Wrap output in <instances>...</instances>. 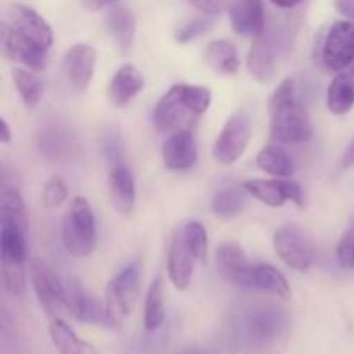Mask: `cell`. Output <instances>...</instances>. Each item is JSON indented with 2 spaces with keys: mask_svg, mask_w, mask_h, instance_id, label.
<instances>
[{
  "mask_svg": "<svg viewBox=\"0 0 354 354\" xmlns=\"http://www.w3.org/2000/svg\"><path fill=\"white\" fill-rule=\"evenodd\" d=\"M95 48L86 44L73 45L66 52L64 61H62V71H64V78L73 92L82 93L88 88L93 71H95Z\"/></svg>",
  "mask_w": 354,
  "mask_h": 354,
  "instance_id": "16",
  "label": "cell"
},
{
  "mask_svg": "<svg viewBox=\"0 0 354 354\" xmlns=\"http://www.w3.org/2000/svg\"><path fill=\"white\" fill-rule=\"evenodd\" d=\"M228 16L232 30L241 37H258L266 26L263 0H232Z\"/></svg>",
  "mask_w": 354,
  "mask_h": 354,
  "instance_id": "19",
  "label": "cell"
},
{
  "mask_svg": "<svg viewBox=\"0 0 354 354\" xmlns=\"http://www.w3.org/2000/svg\"><path fill=\"white\" fill-rule=\"evenodd\" d=\"M166 310H165V287L162 279H156L151 283L145 296L144 303V327L145 330L154 332L165 324Z\"/></svg>",
  "mask_w": 354,
  "mask_h": 354,
  "instance_id": "30",
  "label": "cell"
},
{
  "mask_svg": "<svg viewBox=\"0 0 354 354\" xmlns=\"http://www.w3.org/2000/svg\"><path fill=\"white\" fill-rule=\"evenodd\" d=\"M322 61L328 71L342 73L354 64V23L337 21L330 26L322 47Z\"/></svg>",
  "mask_w": 354,
  "mask_h": 354,
  "instance_id": "11",
  "label": "cell"
},
{
  "mask_svg": "<svg viewBox=\"0 0 354 354\" xmlns=\"http://www.w3.org/2000/svg\"><path fill=\"white\" fill-rule=\"evenodd\" d=\"M0 221L16 223L24 232L30 228L23 197L17 192L16 187H9L6 182L2 183V190H0Z\"/></svg>",
  "mask_w": 354,
  "mask_h": 354,
  "instance_id": "29",
  "label": "cell"
},
{
  "mask_svg": "<svg viewBox=\"0 0 354 354\" xmlns=\"http://www.w3.org/2000/svg\"><path fill=\"white\" fill-rule=\"evenodd\" d=\"M327 107L332 114L349 113L354 107V73L342 71L332 80L327 90Z\"/></svg>",
  "mask_w": 354,
  "mask_h": 354,
  "instance_id": "26",
  "label": "cell"
},
{
  "mask_svg": "<svg viewBox=\"0 0 354 354\" xmlns=\"http://www.w3.org/2000/svg\"><path fill=\"white\" fill-rule=\"evenodd\" d=\"M82 2L88 10H100L106 9V7L114 6V3H118L120 0H82Z\"/></svg>",
  "mask_w": 354,
  "mask_h": 354,
  "instance_id": "39",
  "label": "cell"
},
{
  "mask_svg": "<svg viewBox=\"0 0 354 354\" xmlns=\"http://www.w3.org/2000/svg\"><path fill=\"white\" fill-rule=\"evenodd\" d=\"M162 162L166 168L173 171H183L197 162V144L192 131L183 128V130L175 131L165 140L161 149Z\"/></svg>",
  "mask_w": 354,
  "mask_h": 354,
  "instance_id": "18",
  "label": "cell"
},
{
  "mask_svg": "<svg viewBox=\"0 0 354 354\" xmlns=\"http://www.w3.org/2000/svg\"><path fill=\"white\" fill-rule=\"evenodd\" d=\"M144 75L135 66L124 64L111 78L107 85V97L113 106H127L133 97H137L144 90Z\"/></svg>",
  "mask_w": 354,
  "mask_h": 354,
  "instance_id": "21",
  "label": "cell"
},
{
  "mask_svg": "<svg viewBox=\"0 0 354 354\" xmlns=\"http://www.w3.org/2000/svg\"><path fill=\"white\" fill-rule=\"evenodd\" d=\"M334 6L337 12H341L342 16L354 23V0H335Z\"/></svg>",
  "mask_w": 354,
  "mask_h": 354,
  "instance_id": "38",
  "label": "cell"
},
{
  "mask_svg": "<svg viewBox=\"0 0 354 354\" xmlns=\"http://www.w3.org/2000/svg\"><path fill=\"white\" fill-rule=\"evenodd\" d=\"M251 120L248 114L244 111L232 114L214 142V159L221 165H232L239 161L251 142Z\"/></svg>",
  "mask_w": 354,
  "mask_h": 354,
  "instance_id": "9",
  "label": "cell"
},
{
  "mask_svg": "<svg viewBox=\"0 0 354 354\" xmlns=\"http://www.w3.org/2000/svg\"><path fill=\"white\" fill-rule=\"evenodd\" d=\"M196 9L203 10L204 14H209V16H214V14H220L221 10H225L227 7H230L232 0H189Z\"/></svg>",
  "mask_w": 354,
  "mask_h": 354,
  "instance_id": "37",
  "label": "cell"
},
{
  "mask_svg": "<svg viewBox=\"0 0 354 354\" xmlns=\"http://www.w3.org/2000/svg\"><path fill=\"white\" fill-rule=\"evenodd\" d=\"M12 82L28 109H35L44 95V82L31 69L14 68Z\"/></svg>",
  "mask_w": 354,
  "mask_h": 354,
  "instance_id": "32",
  "label": "cell"
},
{
  "mask_svg": "<svg viewBox=\"0 0 354 354\" xmlns=\"http://www.w3.org/2000/svg\"><path fill=\"white\" fill-rule=\"evenodd\" d=\"M30 280L33 286L35 296L44 308L45 313L50 318H61V315L68 313V294L66 283L61 282L54 270L44 259L35 258L30 261Z\"/></svg>",
  "mask_w": 354,
  "mask_h": 354,
  "instance_id": "5",
  "label": "cell"
},
{
  "mask_svg": "<svg viewBox=\"0 0 354 354\" xmlns=\"http://www.w3.org/2000/svg\"><path fill=\"white\" fill-rule=\"evenodd\" d=\"M37 149L44 158L55 162H69L78 158L80 142L68 124H48L37 135Z\"/></svg>",
  "mask_w": 354,
  "mask_h": 354,
  "instance_id": "13",
  "label": "cell"
},
{
  "mask_svg": "<svg viewBox=\"0 0 354 354\" xmlns=\"http://www.w3.org/2000/svg\"><path fill=\"white\" fill-rule=\"evenodd\" d=\"M62 244L76 258L92 254L95 248V216L85 197H75L62 220Z\"/></svg>",
  "mask_w": 354,
  "mask_h": 354,
  "instance_id": "4",
  "label": "cell"
},
{
  "mask_svg": "<svg viewBox=\"0 0 354 354\" xmlns=\"http://www.w3.org/2000/svg\"><path fill=\"white\" fill-rule=\"evenodd\" d=\"M68 185L57 176H52L44 187V203L47 207H57L68 199Z\"/></svg>",
  "mask_w": 354,
  "mask_h": 354,
  "instance_id": "36",
  "label": "cell"
},
{
  "mask_svg": "<svg viewBox=\"0 0 354 354\" xmlns=\"http://www.w3.org/2000/svg\"><path fill=\"white\" fill-rule=\"evenodd\" d=\"M106 28L118 47L123 52H130L135 41V17L131 10L118 3L111 6L106 12Z\"/></svg>",
  "mask_w": 354,
  "mask_h": 354,
  "instance_id": "23",
  "label": "cell"
},
{
  "mask_svg": "<svg viewBox=\"0 0 354 354\" xmlns=\"http://www.w3.org/2000/svg\"><path fill=\"white\" fill-rule=\"evenodd\" d=\"M182 234L185 237V241L189 242L190 248H192L196 258L199 261H203L207 252V235L203 225L197 223V221H190V223H187L182 228Z\"/></svg>",
  "mask_w": 354,
  "mask_h": 354,
  "instance_id": "33",
  "label": "cell"
},
{
  "mask_svg": "<svg viewBox=\"0 0 354 354\" xmlns=\"http://www.w3.org/2000/svg\"><path fill=\"white\" fill-rule=\"evenodd\" d=\"M66 294H68V308L69 315L83 324L99 325L104 328H113L118 330L120 325L111 315L106 303H100L99 299L92 296L86 289H83L78 280H68L66 282Z\"/></svg>",
  "mask_w": 354,
  "mask_h": 354,
  "instance_id": "10",
  "label": "cell"
},
{
  "mask_svg": "<svg viewBox=\"0 0 354 354\" xmlns=\"http://www.w3.org/2000/svg\"><path fill=\"white\" fill-rule=\"evenodd\" d=\"M142 265L138 261L131 263L121 270L106 287V304L118 325L121 327L124 318L131 313L140 294Z\"/></svg>",
  "mask_w": 354,
  "mask_h": 354,
  "instance_id": "6",
  "label": "cell"
},
{
  "mask_svg": "<svg viewBox=\"0 0 354 354\" xmlns=\"http://www.w3.org/2000/svg\"><path fill=\"white\" fill-rule=\"evenodd\" d=\"M245 194L248 192H245L244 187H225L213 197L211 209L216 216L223 218V220L235 218L245 207Z\"/></svg>",
  "mask_w": 354,
  "mask_h": 354,
  "instance_id": "31",
  "label": "cell"
},
{
  "mask_svg": "<svg viewBox=\"0 0 354 354\" xmlns=\"http://www.w3.org/2000/svg\"><path fill=\"white\" fill-rule=\"evenodd\" d=\"M337 263L344 270H354V220L337 244Z\"/></svg>",
  "mask_w": 354,
  "mask_h": 354,
  "instance_id": "35",
  "label": "cell"
},
{
  "mask_svg": "<svg viewBox=\"0 0 354 354\" xmlns=\"http://www.w3.org/2000/svg\"><path fill=\"white\" fill-rule=\"evenodd\" d=\"M251 290L272 294V296L282 297V299H287L290 296V287L286 277L270 265H254Z\"/></svg>",
  "mask_w": 354,
  "mask_h": 354,
  "instance_id": "27",
  "label": "cell"
},
{
  "mask_svg": "<svg viewBox=\"0 0 354 354\" xmlns=\"http://www.w3.org/2000/svg\"><path fill=\"white\" fill-rule=\"evenodd\" d=\"M273 248L279 258L296 272H308L313 265V242L296 225H283L273 235Z\"/></svg>",
  "mask_w": 354,
  "mask_h": 354,
  "instance_id": "8",
  "label": "cell"
},
{
  "mask_svg": "<svg viewBox=\"0 0 354 354\" xmlns=\"http://www.w3.org/2000/svg\"><path fill=\"white\" fill-rule=\"evenodd\" d=\"M196 261H199V259L196 258L192 248L180 230L173 237L168 252V275L173 286L178 290H185L190 286Z\"/></svg>",
  "mask_w": 354,
  "mask_h": 354,
  "instance_id": "20",
  "label": "cell"
},
{
  "mask_svg": "<svg viewBox=\"0 0 354 354\" xmlns=\"http://www.w3.org/2000/svg\"><path fill=\"white\" fill-rule=\"evenodd\" d=\"M273 6L280 7V9H294V7L299 6L303 0H270Z\"/></svg>",
  "mask_w": 354,
  "mask_h": 354,
  "instance_id": "41",
  "label": "cell"
},
{
  "mask_svg": "<svg viewBox=\"0 0 354 354\" xmlns=\"http://www.w3.org/2000/svg\"><path fill=\"white\" fill-rule=\"evenodd\" d=\"M0 128H2V133H0V142L2 144H9L10 142V130H9V124H7V121L0 120Z\"/></svg>",
  "mask_w": 354,
  "mask_h": 354,
  "instance_id": "42",
  "label": "cell"
},
{
  "mask_svg": "<svg viewBox=\"0 0 354 354\" xmlns=\"http://www.w3.org/2000/svg\"><path fill=\"white\" fill-rule=\"evenodd\" d=\"M216 266L227 282L242 290H251L254 263L249 261L244 249L235 242H223L216 249Z\"/></svg>",
  "mask_w": 354,
  "mask_h": 354,
  "instance_id": "15",
  "label": "cell"
},
{
  "mask_svg": "<svg viewBox=\"0 0 354 354\" xmlns=\"http://www.w3.org/2000/svg\"><path fill=\"white\" fill-rule=\"evenodd\" d=\"M289 318L275 306H254L242 317V334L251 344L268 346L287 330Z\"/></svg>",
  "mask_w": 354,
  "mask_h": 354,
  "instance_id": "7",
  "label": "cell"
},
{
  "mask_svg": "<svg viewBox=\"0 0 354 354\" xmlns=\"http://www.w3.org/2000/svg\"><path fill=\"white\" fill-rule=\"evenodd\" d=\"M180 354H209V353L204 351V349H199V348H189V349H185V351H182Z\"/></svg>",
  "mask_w": 354,
  "mask_h": 354,
  "instance_id": "43",
  "label": "cell"
},
{
  "mask_svg": "<svg viewBox=\"0 0 354 354\" xmlns=\"http://www.w3.org/2000/svg\"><path fill=\"white\" fill-rule=\"evenodd\" d=\"M211 106V90L201 85H173L156 104L152 121L165 133L183 130L192 118L206 113Z\"/></svg>",
  "mask_w": 354,
  "mask_h": 354,
  "instance_id": "2",
  "label": "cell"
},
{
  "mask_svg": "<svg viewBox=\"0 0 354 354\" xmlns=\"http://www.w3.org/2000/svg\"><path fill=\"white\" fill-rule=\"evenodd\" d=\"M204 62L220 76H234L239 71V54L230 40H213L204 50Z\"/></svg>",
  "mask_w": 354,
  "mask_h": 354,
  "instance_id": "25",
  "label": "cell"
},
{
  "mask_svg": "<svg viewBox=\"0 0 354 354\" xmlns=\"http://www.w3.org/2000/svg\"><path fill=\"white\" fill-rule=\"evenodd\" d=\"M48 335L59 354H100L95 346L80 339L62 318H52Z\"/></svg>",
  "mask_w": 354,
  "mask_h": 354,
  "instance_id": "24",
  "label": "cell"
},
{
  "mask_svg": "<svg viewBox=\"0 0 354 354\" xmlns=\"http://www.w3.org/2000/svg\"><path fill=\"white\" fill-rule=\"evenodd\" d=\"M2 48L10 61L19 62L35 73L41 71L47 64V48L14 30L7 23H2Z\"/></svg>",
  "mask_w": 354,
  "mask_h": 354,
  "instance_id": "14",
  "label": "cell"
},
{
  "mask_svg": "<svg viewBox=\"0 0 354 354\" xmlns=\"http://www.w3.org/2000/svg\"><path fill=\"white\" fill-rule=\"evenodd\" d=\"M294 37V23L279 19L266 23L265 30L254 37L248 55V69L259 83H270L277 76L280 55L287 50Z\"/></svg>",
  "mask_w": 354,
  "mask_h": 354,
  "instance_id": "3",
  "label": "cell"
},
{
  "mask_svg": "<svg viewBox=\"0 0 354 354\" xmlns=\"http://www.w3.org/2000/svg\"><path fill=\"white\" fill-rule=\"evenodd\" d=\"M272 123L270 135L282 144H301L313 137V124L306 107L296 99V82L287 78L277 86L268 100Z\"/></svg>",
  "mask_w": 354,
  "mask_h": 354,
  "instance_id": "1",
  "label": "cell"
},
{
  "mask_svg": "<svg viewBox=\"0 0 354 354\" xmlns=\"http://www.w3.org/2000/svg\"><path fill=\"white\" fill-rule=\"evenodd\" d=\"M3 23L12 26L14 30H17L19 33L26 35L28 38L37 41L38 45H41V47L47 48V50L52 47L54 33H52L50 24H48L37 10L31 9V7L23 6V3H12V6H9V9H7Z\"/></svg>",
  "mask_w": 354,
  "mask_h": 354,
  "instance_id": "17",
  "label": "cell"
},
{
  "mask_svg": "<svg viewBox=\"0 0 354 354\" xmlns=\"http://www.w3.org/2000/svg\"><path fill=\"white\" fill-rule=\"evenodd\" d=\"M256 165L275 178H290L294 175V162L290 156L279 145H266L256 158Z\"/></svg>",
  "mask_w": 354,
  "mask_h": 354,
  "instance_id": "28",
  "label": "cell"
},
{
  "mask_svg": "<svg viewBox=\"0 0 354 354\" xmlns=\"http://www.w3.org/2000/svg\"><path fill=\"white\" fill-rule=\"evenodd\" d=\"M109 194L114 207L121 214H130L135 207V178L124 165H114L109 173Z\"/></svg>",
  "mask_w": 354,
  "mask_h": 354,
  "instance_id": "22",
  "label": "cell"
},
{
  "mask_svg": "<svg viewBox=\"0 0 354 354\" xmlns=\"http://www.w3.org/2000/svg\"><path fill=\"white\" fill-rule=\"evenodd\" d=\"M348 71H351V73H354V64L351 66V69H348Z\"/></svg>",
  "mask_w": 354,
  "mask_h": 354,
  "instance_id": "44",
  "label": "cell"
},
{
  "mask_svg": "<svg viewBox=\"0 0 354 354\" xmlns=\"http://www.w3.org/2000/svg\"><path fill=\"white\" fill-rule=\"evenodd\" d=\"M211 26H213V21L207 19V17H194V19L185 21L176 28L175 38L180 44H187V41L203 37L206 31L211 30Z\"/></svg>",
  "mask_w": 354,
  "mask_h": 354,
  "instance_id": "34",
  "label": "cell"
},
{
  "mask_svg": "<svg viewBox=\"0 0 354 354\" xmlns=\"http://www.w3.org/2000/svg\"><path fill=\"white\" fill-rule=\"evenodd\" d=\"M245 192L258 199L259 203L270 207H282L287 201L296 204L297 207H304V194L299 183L290 178H252L242 183Z\"/></svg>",
  "mask_w": 354,
  "mask_h": 354,
  "instance_id": "12",
  "label": "cell"
},
{
  "mask_svg": "<svg viewBox=\"0 0 354 354\" xmlns=\"http://www.w3.org/2000/svg\"><path fill=\"white\" fill-rule=\"evenodd\" d=\"M341 166L344 169H351L354 168V138L351 142H349L348 149H346L344 156H342L341 159Z\"/></svg>",
  "mask_w": 354,
  "mask_h": 354,
  "instance_id": "40",
  "label": "cell"
}]
</instances>
